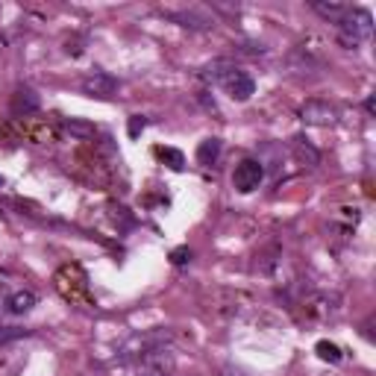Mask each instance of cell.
<instances>
[{"instance_id": "obj_1", "label": "cell", "mask_w": 376, "mask_h": 376, "mask_svg": "<svg viewBox=\"0 0 376 376\" xmlns=\"http://www.w3.org/2000/svg\"><path fill=\"white\" fill-rule=\"evenodd\" d=\"M203 76L206 80H212L215 85H220L232 101H238V103H244L256 94V83H253V76L247 71H241L238 65L227 62V59H215L212 65H206Z\"/></svg>"}, {"instance_id": "obj_2", "label": "cell", "mask_w": 376, "mask_h": 376, "mask_svg": "<svg viewBox=\"0 0 376 376\" xmlns=\"http://www.w3.org/2000/svg\"><path fill=\"white\" fill-rule=\"evenodd\" d=\"M335 30H338V41L344 44L347 50H356L373 36V15L368 9H353L350 6V12L338 21Z\"/></svg>"}, {"instance_id": "obj_3", "label": "cell", "mask_w": 376, "mask_h": 376, "mask_svg": "<svg viewBox=\"0 0 376 376\" xmlns=\"http://www.w3.org/2000/svg\"><path fill=\"white\" fill-rule=\"evenodd\" d=\"M171 341V329H162V326H156V329H147V333H136L132 338H127L124 344L118 347V364H129V362H136V359H141L145 353H150V350H159V347H165Z\"/></svg>"}, {"instance_id": "obj_4", "label": "cell", "mask_w": 376, "mask_h": 376, "mask_svg": "<svg viewBox=\"0 0 376 376\" xmlns=\"http://www.w3.org/2000/svg\"><path fill=\"white\" fill-rule=\"evenodd\" d=\"M53 282H56V291L68 303H80V306L92 303V294H88V276L83 273V268H76V264H65V268H59L56 276H53Z\"/></svg>"}, {"instance_id": "obj_5", "label": "cell", "mask_w": 376, "mask_h": 376, "mask_svg": "<svg viewBox=\"0 0 376 376\" xmlns=\"http://www.w3.org/2000/svg\"><path fill=\"white\" fill-rule=\"evenodd\" d=\"M264 180V165L259 159H241L232 171V188L238 194H253Z\"/></svg>"}, {"instance_id": "obj_6", "label": "cell", "mask_w": 376, "mask_h": 376, "mask_svg": "<svg viewBox=\"0 0 376 376\" xmlns=\"http://www.w3.org/2000/svg\"><path fill=\"white\" fill-rule=\"evenodd\" d=\"M129 364H132V373L136 376H168L174 370V356L165 347H159V350L145 353L141 359L129 362Z\"/></svg>"}, {"instance_id": "obj_7", "label": "cell", "mask_w": 376, "mask_h": 376, "mask_svg": "<svg viewBox=\"0 0 376 376\" xmlns=\"http://www.w3.org/2000/svg\"><path fill=\"white\" fill-rule=\"evenodd\" d=\"M300 118L306 124H315V127H329L338 121V109L326 101H309L303 109H300Z\"/></svg>"}, {"instance_id": "obj_8", "label": "cell", "mask_w": 376, "mask_h": 376, "mask_svg": "<svg viewBox=\"0 0 376 376\" xmlns=\"http://www.w3.org/2000/svg\"><path fill=\"white\" fill-rule=\"evenodd\" d=\"M80 88H83V94H88V97H112L118 92V80L112 74H106V71H94V74L85 76Z\"/></svg>"}, {"instance_id": "obj_9", "label": "cell", "mask_w": 376, "mask_h": 376, "mask_svg": "<svg viewBox=\"0 0 376 376\" xmlns=\"http://www.w3.org/2000/svg\"><path fill=\"white\" fill-rule=\"evenodd\" d=\"M39 106H41V101L32 88H18L12 94V115H18V118H27L32 112H39Z\"/></svg>"}, {"instance_id": "obj_10", "label": "cell", "mask_w": 376, "mask_h": 376, "mask_svg": "<svg viewBox=\"0 0 376 376\" xmlns=\"http://www.w3.org/2000/svg\"><path fill=\"white\" fill-rule=\"evenodd\" d=\"M220 150H224L220 138H203L200 145H197V162H200L203 168H215L220 159Z\"/></svg>"}, {"instance_id": "obj_11", "label": "cell", "mask_w": 376, "mask_h": 376, "mask_svg": "<svg viewBox=\"0 0 376 376\" xmlns=\"http://www.w3.org/2000/svg\"><path fill=\"white\" fill-rule=\"evenodd\" d=\"M168 18L176 21L180 27H191V30H209L215 24L212 18L203 15V12H197V9H191V12H168Z\"/></svg>"}, {"instance_id": "obj_12", "label": "cell", "mask_w": 376, "mask_h": 376, "mask_svg": "<svg viewBox=\"0 0 376 376\" xmlns=\"http://www.w3.org/2000/svg\"><path fill=\"white\" fill-rule=\"evenodd\" d=\"M312 9H315V12H317L320 18H326L329 24H338V21L350 12V6H347V3H326V0H315Z\"/></svg>"}, {"instance_id": "obj_13", "label": "cell", "mask_w": 376, "mask_h": 376, "mask_svg": "<svg viewBox=\"0 0 376 376\" xmlns=\"http://www.w3.org/2000/svg\"><path fill=\"white\" fill-rule=\"evenodd\" d=\"M32 306H36V294H32V291H15L6 300V312L9 315H27Z\"/></svg>"}, {"instance_id": "obj_14", "label": "cell", "mask_w": 376, "mask_h": 376, "mask_svg": "<svg viewBox=\"0 0 376 376\" xmlns=\"http://www.w3.org/2000/svg\"><path fill=\"white\" fill-rule=\"evenodd\" d=\"M294 156L300 159L303 165H309V168H315V165H320V153L309 145L306 138H294Z\"/></svg>"}, {"instance_id": "obj_15", "label": "cell", "mask_w": 376, "mask_h": 376, "mask_svg": "<svg viewBox=\"0 0 376 376\" xmlns=\"http://www.w3.org/2000/svg\"><path fill=\"white\" fill-rule=\"evenodd\" d=\"M153 153H156V159L168 165L171 171H182V168H185V156H182L180 150H174V147H156Z\"/></svg>"}, {"instance_id": "obj_16", "label": "cell", "mask_w": 376, "mask_h": 376, "mask_svg": "<svg viewBox=\"0 0 376 376\" xmlns=\"http://www.w3.org/2000/svg\"><path fill=\"white\" fill-rule=\"evenodd\" d=\"M315 353H317V359H324V362H329V364H338L341 359H344L341 347L333 344V341H317V344H315Z\"/></svg>"}, {"instance_id": "obj_17", "label": "cell", "mask_w": 376, "mask_h": 376, "mask_svg": "<svg viewBox=\"0 0 376 376\" xmlns=\"http://www.w3.org/2000/svg\"><path fill=\"white\" fill-rule=\"evenodd\" d=\"M65 129L71 132V136H80V138H88V136H94V127L92 124H85V121H65Z\"/></svg>"}, {"instance_id": "obj_18", "label": "cell", "mask_w": 376, "mask_h": 376, "mask_svg": "<svg viewBox=\"0 0 376 376\" xmlns=\"http://www.w3.org/2000/svg\"><path fill=\"white\" fill-rule=\"evenodd\" d=\"M145 127H147V118L145 115H132L129 118V138H138L141 132H145Z\"/></svg>"}, {"instance_id": "obj_19", "label": "cell", "mask_w": 376, "mask_h": 376, "mask_svg": "<svg viewBox=\"0 0 376 376\" xmlns=\"http://www.w3.org/2000/svg\"><path fill=\"white\" fill-rule=\"evenodd\" d=\"M24 335H27V329H21V326H0V344L12 338H24Z\"/></svg>"}, {"instance_id": "obj_20", "label": "cell", "mask_w": 376, "mask_h": 376, "mask_svg": "<svg viewBox=\"0 0 376 376\" xmlns=\"http://www.w3.org/2000/svg\"><path fill=\"white\" fill-rule=\"evenodd\" d=\"M188 262H191V250L188 247H176L171 253V264H176V268H182V264H188Z\"/></svg>"}, {"instance_id": "obj_21", "label": "cell", "mask_w": 376, "mask_h": 376, "mask_svg": "<svg viewBox=\"0 0 376 376\" xmlns=\"http://www.w3.org/2000/svg\"><path fill=\"white\" fill-rule=\"evenodd\" d=\"M364 109H368V115H373V109H376V106H373V94H368V101H364Z\"/></svg>"}, {"instance_id": "obj_22", "label": "cell", "mask_w": 376, "mask_h": 376, "mask_svg": "<svg viewBox=\"0 0 376 376\" xmlns=\"http://www.w3.org/2000/svg\"><path fill=\"white\" fill-rule=\"evenodd\" d=\"M224 376H241V373H224Z\"/></svg>"}, {"instance_id": "obj_23", "label": "cell", "mask_w": 376, "mask_h": 376, "mask_svg": "<svg viewBox=\"0 0 376 376\" xmlns=\"http://www.w3.org/2000/svg\"><path fill=\"white\" fill-rule=\"evenodd\" d=\"M0 185H3V176H0Z\"/></svg>"}]
</instances>
